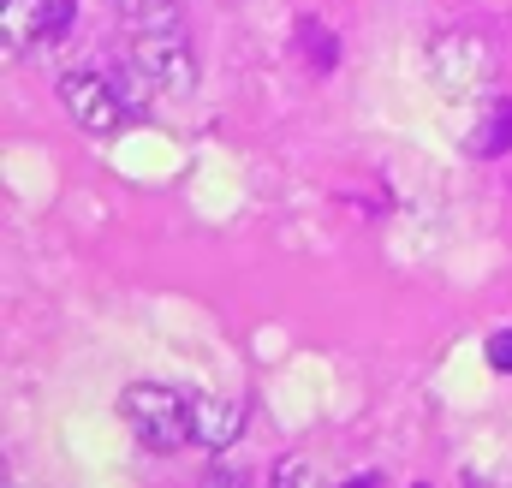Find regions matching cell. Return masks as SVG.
Masks as SVG:
<instances>
[{
  "mask_svg": "<svg viewBox=\"0 0 512 488\" xmlns=\"http://www.w3.org/2000/svg\"><path fill=\"white\" fill-rule=\"evenodd\" d=\"M489 72H495V54H489L483 36H471V30H441V36L429 42V78H435L441 90L465 96V90L489 84Z\"/></svg>",
  "mask_w": 512,
  "mask_h": 488,
  "instance_id": "obj_4",
  "label": "cell"
},
{
  "mask_svg": "<svg viewBox=\"0 0 512 488\" xmlns=\"http://www.w3.org/2000/svg\"><path fill=\"white\" fill-rule=\"evenodd\" d=\"M60 102H66L72 125L90 131V137H114L131 120L120 78H102V72H60Z\"/></svg>",
  "mask_w": 512,
  "mask_h": 488,
  "instance_id": "obj_3",
  "label": "cell"
},
{
  "mask_svg": "<svg viewBox=\"0 0 512 488\" xmlns=\"http://www.w3.org/2000/svg\"><path fill=\"white\" fill-rule=\"evenodd\" d=\"M465 149L477 155V161H495V155H507L512 149V102H489L477 125L465 131Z\"/></svg>",
  "mask_w": 512,
  "mask_h": 488,
  "instance_id": "obj_7",
  "label": "cell"
},
{
  "mask_svg": "<svg viewBox=\"0 0 512 488\" xmlns=\"http://www.w3.org/2000/svg\"><path fill=\"white\" fill-rule=\"evenodd\" d=\"M120 6H126V0H120Z\"/></svg>",
  "mask_w": 512,
  "mask_h": 488,
  "instance_id": "obj_10",
  "label": "cell"
},
{
  "mask_svg": "<svg viewBox=\"0 0 512 488\" xmlns=\"http://www.w3.org/2000/svg\"><path fill=\"white\" fill-rule=\"evenodd\" d=\"M126 42H131V66L161 96H191L197 90V48H191L179 0H126Z\"/></svg>",
  "mask_w": 512,
  "mask_h": 488,
  "instance_id": "obj_1",
  "label": "cell"
},
{
  "mask_svg": "<svg viewBox=\"0 0 512 488\" xmlns=\"http://www.w3.org/2000/svg\"><path fill=\"white\" fill-rule=\"evenodd\" d=\"M268 477H274L280 488H292V483H316V465H310V459H280V465H274Z\"/></svg>",
  "mask_w": 512,
  "mask_h": 488,
  "instance_id": "obj_8",
  "label": "cell"
},
{
  "mask_svg": "<svg viewBox=\"0 0 512 488\" xmlns=\"http://www.w3.org/2000/svg\"><path fill=\"white\" fill-rule=\"evenodd\" d=\"M489 364L501 369V375H512V328H501V334L489 340Z\"/></svg>",
  "mask_w": 512,
  "mask_h": 488,
  "instance_id": "obj_9",
  "label": "cell"
},
{
  "mask_svg": "<svg viewBox=\"0 0 512 488\" xmlns=\"http://www.w3.org/2000/svg\"><path fill=\"white\" fill-rule=\"evenodd\" d=\"M66 0L54 6V0H6L0 6V36H6V54H30V48H42L48 36H60L66 30Z\"/></svg>",
  "mask_w": 512,
  "mask_h": 488,
  "instance_id": "obj_5",
  "label": "cell"
},
{
  "mask_svg": "<svg viewBox=\"0 0 512 488\" xmlns=\"http://www.w3.org/2000/svg\"><path fill=\"white\" fill-rule=\"evenodd\" d=\"M120 417H126V429L149 453H179V447L197 441L191 435V399L161 387V381H131L120 393Z\"/></svg>",
  "mask_w": 512,
  "mask_h": 488,
  "instance_id": "obj_2",
  "label": "cell"
},
{
  "mask_svg": "<svg viewBox=\"0 0 512 488\" xmlns=\"http://www.w3.org/2000/svg\"><path fill=\"white\" fill-rule=\"evenodd\" d=\"M245 423H251V405L233 393H197L191 399V435L203 453H227L245 435Z\"/></svg>",
  "mask_w": 512,
  "mask_h": 488,
  "instance_id": "obj_6",
  "label": "cell"
}]
</instances>
